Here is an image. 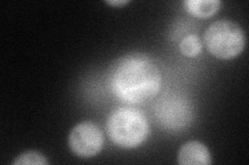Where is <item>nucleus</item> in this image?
I'll list each match as a JSON object with an SVG mask.
<instances>
[{
    "instance_id": "f257e3e1",
    "label": "nucleus",
    "mask_w": 249,
    "mask_h": 165,
    "mask_svg": "<svg viewBox=\"0 0 249 165\" xmlns=\"http://www.w3.org/2000/svg\"><path fill=\"white\" fill-rule=\"evenodd\" d=\"M161 85L160 68L145 54H128L115 61L111 68V90L115 96L128 104H142L155 97Z\"/></svg>"
},
{
    "instance_id": "f03ea898",
    "label": "nucleus",
    "mask_w": 249,
    "mask_h": 165,
    "mask_svg": "<svg viewBox=\"0 0 249 165\" xmlns=\"http://www.w3.org/2000/svg\"><path fill=\"white\" fill-rule=\"evenodd\" d=\"M106 130L112 143L122 148H135L149 135V123L136 108L121 107L109 115Z\"/></svg>"
},
{
    "instance_id": "7ed1b4c3",
    "label": "nucleus",
    "mask_w": 249,
    "mask_h": 165,
    "mask_svg": "<svg viewBox=\"0 0 249 165\" xmlns=\"http://www.w3.org/2000/svg\"><path fill=\"white\" fill-rule=\"evenodd\" d=\"M205 44L214 57L230 60L237 57L245 48L244 30L236 22L219 20L212 23L206 30Z\"/></svg>"
},
{
    "instance_id": "20e7f679",
    "label": "nucleus",
    "mask_w": 249,
    "mask_h": 165,
    "mask_svg": "<svg viewBox=\"0 0 249 165\" xmlns=\"http://www.w3.org/2000/svg\"><path fill=\"white\" fill-rule=\"evenodd\" d=\"M155 114L163 127L180 130L191 123L193 107L187 98L177 94H169L157 102Z\"/></svg>"
},
{
    "instance_id": "39448f33",
    "label": "nucleus",
    "mask_w": 249,
    "mask_h": 165,
    "mask_svg": "<svg viewBox=\"0 0 249 165\" xmlns=\"http://www.w3.org/2000/svg\"><path fill=\"white\" fill-rule=\"evenodd\" d=\"M69 147L81 158H90L101 152L104 145V135L97 124L84 121L71 130L69 135Z\"/></svg>"
},
{
    "instance_id": "423d86ee",
    "label": "nucleus",
    "mask_w": 249,
    "mask_h": 165,
    "mask_svg": "<svg viewBox=\"0 0 249 165\" xmlns=\"http://www.w3.org/2000/svg\"><path fill=\"white\" fill-rule=\"evenodd\" d=\"M178 162L182 165H210L212 163V156L204 144L193 140L181 147Z\"/></svg>"
},
{
    "instance_id": "0eeeda50",
    "label": "nucleus",
    "mask_w": 249,
    "mask_h": 165,
    "mask_svg": "<svg viewBox=\"0 0 249 165\" xmlns=\"http://www.w3.org/2000/svg\"><path fill=\"white\" fill-rule=\"evenodd\" d=\"M219 0H187L186 10L196 18H210L220 9Z\"/></svg>"
},
{
    "instance_id": "6e6552de",
    "label": "nucleus",
    "mask_w": 249,
    "mask_h": 165,
    "mask_svg": "<svg viewBox=\"0 0 249 165\" xmlns=\"http://www.w3.org/2000/svg\"><path fill=\"white\" fill-rule=\"evenodd\" d=\"M202 45L200 39L196 34H189L180 43L181 53L186 57H196L201 53Z\"/></svg>"
},
{
    "instance_id": "1a4fd4ad",
    "label": "nucleus",
    "mask_w": 249,
    "mask_h": 165,
    "mask_svg": "<svg viewBox=\"0 0 249 165\" xmlns=\"http://www.w3.org/2000/svg\"><path fill=\"white\" fill-rule=\"evenodd\" d=\"M14 165H26V164H38V165H47L48 161H47L46 157L36 151H28L21 154L15 159L13 162Z\"/></svg>"
},
{
    "instance_id": "9d476101",
    "label": "nucleus",
    "mask_w": 249,
    "mask_h": 165,
    "mask_svg": "<svg viewBox=\"0 0 249 165\" xmlns=\"http://www.w3.org/2000/svg\"><path fill=\"white\" fill-rule=\"evenodd\" d=\"M130 1L129 0H111V1H106L107 4L112 5V6H116V7H121L128 4Z\"/></svg>"
}]
</instances>
